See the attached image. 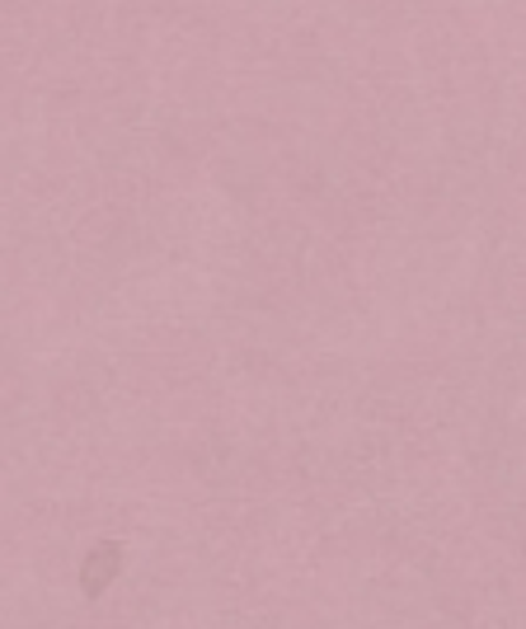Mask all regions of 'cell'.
<instances>
[{
  "mask_svg": "<svg viewBox=\"0 0 526 629\" xmlns=\"http://www.w3.org/2000/svg\"><path fill=\"white\" fill-rule=\"evenodd\" d=\"M118 573H122V540L103 536V540H95L86 550V559H80L76 582H80V592H86L90 601H99L118 582Z\"/></svg>",
  "mask_w": 526,
  "mask_h": 629,
  "instance_id": "cell-1",
  "label": "cell"
}]
</instances>
